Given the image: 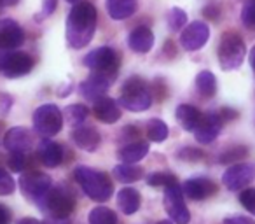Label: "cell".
<instances>
[{"instance_id": "cell-1", "label": "cell", "mask_w": 255, "mask_h": 224, "mask_svg": "<svg viewBox=\"0 0 255 224\" xmlns=\"http://www.w3.org/2000/svg\"><path fill=\"white\" fill-rule=\"evenodd\" d=\"M96 9L91 2H77L67 18V42L74 49H82L91 42L96 30Z\"/></svg>"}, {"instance_id": "cell-2", "label": "cell", "mask_w": 255, "mask_h": 224, "mask_svg": "<svg viewBox=\"0 0 255 224\" xmlns=\"http://www.w3.org/2000/svg\"><path fill=\"white\" fill-rule=\"evenodd\" d=\"M74 177L79 182V186L82 188V191L86 193V196L93 200V202H107L112 198L114 195V186L110 182L109 175L98 172L95 168L89 167H77L74 170Z\"/></svg>"}, {"instance_id": "cell-3", "label": "cell", "mask_w": 255, "mask_h": 224, "mask_svg": "<svg viewBox=\"0 0 255 224\" xmlns=\"http://www.w3.org/2000/svg\"><path fill=\"white\" fill-rule=\"evenodd\" d=\"M217 56H219V63L222 67V70H236V68H240L243 65V60L247 56L245 40L238 33L226 32L220 37Z\"/></svg>"}, {"instance_id": "cell-4", "label": "cell", "mask_w": 255, "mask_h": 224, "mask_svg": "<svg viewBox=\"0 0 255 224\" xmlns=\"http://www.w3.org/2000/svg\"><path fill=\"white\" fill-rule=\"evenodd\" d=\"M119 103L131 112H143L149 109L152 105V95L147 89L145 81L138 75L128 79L123 86V91H121Z\"/></svg>"}, {"instance_id": "cell-5", "label": "cell", "mask_w": 255, "mask_h": 224, "mask_svg": "<svg viewBox=\"0 0 255 224\" xmlns=\"http://www.w3.org/2000/svg\"><path fill=\"white\" fill-rule=\"evenodd\" d=\"M40 209L54 219H67L75 209V198L67 188H51L37 202Z\"/></svg>"}, {"instance_id": "cell-6", "label": "cell", "mask_w": 255, "mask_h": 224, "mask_svg": "<svg viewBox=\"0 0 255 224\" xmlns=\"http://www.w3.org/2000/svg\"><path fill=\"white\" fill-rule=\"evenodd\" d=\"M61 126H63V112L54 103L40 105L33 112V128L39 135L51 139L61 132Z\"/></svg>"}, {"instance_id": "cell-7", "label": "cell", "mask_w": 255, "mask_h": 224, "mask_svg": "<svg viewBox=\"0 0 255 224\" xmlns=\"http://www.w3.org/2000/svg\"><path fill=\"white\" fill-rule=\"evenodd\" d=\"M84 67H88L93 72H102L110 77H116L117 70H119V54L109 46L96 47V49L89 51L84 58H82Z\"/></svg>"}, {"instance_id": "cell-8", "label": "cell", "mask_w": 255, "mask_h": 224, "mask_svg": "<svg viewBox=\"0 0 255 224\" xmlns=\"http://www.w3.org/2000/svg\"><path fill=\"white\" fill-rule=\"evenodd\" d=\"M33 68V58L28 53L0 49V72L9 79L23 77Z\"/></svg>"}, {"instance_id": "cell-9", "label": "cell", "mask_w": 255, "mask_h": 224, "mask_svg": "<svg viewBox=\"0 0 255 224\" xmlns=\"http://www.w3.org/2000/svg\"><path fill=\"white\" fill-rule=\"evenodd\" d=\"M164 210L175 224H189L191 221V214L184 202V193L178 184L164 188Z\"/></svg>"}, {"instance_id": "cell-10", "label": "cell", "mask_w": 255, "mask_h": 224, "mask_svg": "<svg viewBox=\"0 0 255 224\" xmlns=\"http://www.w3.org/2000/svg\"><path fill=\"white\" fill-rule=\"evenodd\" d=\"M51 177L44 172H26L19 179V188H21L23 195L28 200L39 202L44 195L51 189Z\"/></svg>"}, {"instance_id": "cell-11", "label": "cell", "mask_w": 255, "mask_h": 224, "mask_svg": "<svg viewBox=\"0 0 255 224\" xmlns=\"http://www.w3.org/2000/svg\"><path fill=\"white\" fill-rule=\"evenodd\" d=\"M255 165L254 163H236L231 165L222 174V182L229 191H241L245 186L254 182Z\"/></svg>"}, {"instance_id": "cell-12", "label": "cell", "mask_w": 255, "mask_h": 224, "mask_svg": "<svg viewBox=\"0 0 255 224\" xmlns=\"http://www.w3.org/2000/svg\"><path fill=\"white\" fill-rule=\"evenodd\" d=\"M210 28L203 21H192L184 26L180 33V44L185 51H198L208 42Z\"/></svg>"}, {"instance_id": "cell-13", "label": "cell", "mask_w": 255, "mask_h": 224, "mask_svg": "<svg viewBox=\"0 0 255 224\" xmlns=\"http://www.w3.org/2000/svg\"><path fill=\"white\" fill-rule=\"evenodd\" d=\"M224 119L220 116V112H208V114L201 116L198 126L194 128V137L199 144H210L219 137V133L222 132Z\"/></svg>"}, {"instance_id": "cell-14", "label": "cell", "mask_w": 255, "mask_h": 224, "mask_svg": "<svg viewBox=\"0 0 255 224\" xmlns=\"http://www.w3.org/2000/svg\"><path fill=\"white\" fill-rule=\"evenodd\" d=\"M112 81L114 79L110 77V75H105V74H102V72H93L86 81L81 82L79 91H81V95L84 96V98L95 102V100H98L100 96L105 95L107 89H109L110 84H112Z\"/></svg>"}, {"instance_id": "cell-15", "label": "cell", "mask_w": 255, "mask_h": 224, "mask_svg": "<svg viewBox=\"0 0 255 224\" xmlns=\"http://www.w3.org/2000/svg\"><path fill=\"white\" fill-rule=\"evenodd\" d=\"M182 193L187 198L199 202V200H208L217 193V184L208 177H192L187 179L182 186Z\"/></svg>"}, {"instance_id": "cell-16", "label": "cell", "mask_w": 255, "mask_h": 224, "mask_svg": "<svg viewBox=\"0 0 255 224\" xmlns=\"http://www.w3.org/2000/svg\"><path fill=\"white\" fill-rule=\"evenodd\" d=\"M25 42L21 25L11 18L0 19V49H16Z\"/></svg>"}, {"instance_id": "cell-17", "label": "cell", "mask_w": 255, "mask_h": 224, "mask_svg": "<svg viewBox=\"0 0 255 224\" xmlns=\"http://www.w3.org/2000/svg\"><path fill=\"white\" fill-rule=\"evenodd\" d=\"M72 142L84 151H96L102 144V135L96 128L88 125H79L72 130Z\"/></svg>"}, {"instance_id": "cell-18", "label": "cell", "mask_w": 255, "mask_h": 224, "mask_svg": "<svg viewBox=\"0 0 255 224\" xmlns=\"http://www.w3.org/2000/svg\"><path fill=\"white\" fill-rule=\"evenodd\" d=\"M32 133L26 128H21V126L11 128L4 137V147L9 153H26L32 147Z\"/></svg>"}, {"instance_id": "cell-19", "label": "cell", "mask_w": 255, "mask_h": 224, "mask_svg": "<svg viewBox=\"0 0 255 224\" xmlns=\"http://www.w3.org/2000/svg\"><path fill=\"white\" fill-rule=\"evenodd\" d=\"M93 112H95L96 119H100L102 123H107V125L117 123V119L121 118V110L117 107V102L105 95L93 102Z\"/></svg>"}, {"instance_id": "cell-20", "label": "cell", "mask_w": 255, "mask_h": 224, "mask_svg": "<svg viewBox=\"0 0 255 224\" xmlns=\"http://www.w3.org/2000/svg\"><path fill=\"white\" fill-rule=\"evenodd\" d=\"M128 46L135 53H149L154 46V33L147 26H136L128 35Z\"/></svg>"}, {"instance_id": "cell-21", "label": "cell", "mask_w": 255, "mask_h": 224, "mask_svg": "<svg viewBox=\"0 0 255 224\" xmlns=\"http://www.w3.org/2000/svg\"><path fill=\"white\" fill-rule=\"evenodd\" d=\"M39 160L47 168L60 167L63 161V147L53 140H42L39 146Z\"/></svg>"}, {"instance_id": "cell-22", "label": "cell", "mask_w": 255, "mask_h": 224, "mask_svg": "<svg viewBox=\"0 0 255 224\" xmlns=\"http://www.w3.org/2000/svg\"><path fill=\"white\" fill-rule=\"evenodd\" d=\"M140 203L142 198L135 188H123L121 191H117V209L124 216H133L140 209Z\"/></svg>"}, {"instance_id": "cell-23", "label": "cell", "mask_w": 255, "mask_h": 224, "mask_svg": "<svg viewBox=\"0 0 255 224\" xmlns=\"http://www.w3.org/2000/svg\"><path fill=\"white\" fill-rule=\"evenodd\" d=\"M107 4V12L112 19H126L129 16L135 14L136 7H138V2L136 0H105Z\"/></svg>"}, {"instance_id": "cell-24", "label": "cell", "mask_w": 255, "mask_h": 224, "mask_svg": "<svg viewBox=\"0 0 255 224\" xmlns=\"http://www.w3.org/2000/svg\"><path fill=\"white\" fill-rule=\"evenodd\" d=\"M147 154H149V142H145V140L126 144L117 151V156L123 160V163H138Z\"/></svg>"}, {"instance_id": "cell-25", "label": "cell", "mask_w": 255, "mask_h": 224, "mask_svg": "<svg viewBox=\"0 0 255 224\" xmlns=\"http://www.w3.org/2000/svg\"><path fill=\"white\" fill-rule=\"evenodd\" d=\"M175 116H177V121L180 123V126L185 132H194L199 119H201V112L194 105H189V103L178 105L177 110H175Z\"/></svg>"}, {"instance_id": "cell-26", "label": "cell", "mask_w": 255, "mask_h": 224, "mask_svg": "<svg viewBox=\"0 0 255 224\" xmlns=\"http://www.w3.org/2000/svg\"><path fill=\"white\" fill-rule=\"evenodd\" d=\"M114 175L119 182H124V184H131V182H136L140 179L145 177L143 174V168L138 167L135 163H121L116 165L114 168Z\"/></svg>"}, {"instance_id": "cell-27", "label": "cell", "mask_w": 255, "mask_h": 224, "mask_svg": "<svg viewBox=\"0 0 255 224\" xmlns=\"http://www.w3.org/2000/svg\"><path fill=\"white\" fill-rule=\"evenodd\" d=\"M196 89L205 98H212L217 93V79L210 70H201L196 75Z\"/></svg>"}, {"instance_id": "cell-28", "label": "cell", "mask_w": 255, "mask_h": 224, "mask_svg": "<svg viewBox=\"0 0 255 224\" xmlns=\"http://www.w3.org/2000/svg\"><path fill=\"white\" fill-rule=\"evenodd\" d=\"M89 114V109L86 105H81V103H74V105H68L67 109L63 110V119L68 123L70 126H79L86 121Z\"/></svg>"}, {"instance_id": "cell-29", "label": "cell", "mask_w": 255, "mask_h": 224, "mask_svg": "<svg viewBox=\"0 0 255 224\" xmlns=\"http://www.w3.org/2000/svg\"><path fill=\"white\" fill-rule=\"evenodd\" d=\"M145 132H147V139L150 140V142H164V140L168 139V126L164 121H161V119H149L145 125Z\"/></svg>"}, {"instance_id": "cell-30", "label": "cell", "mask_w": 255, "mask_h": 224, "mask_svg": "<svg viewBox=\"0 0 255 224\" xmlns=\"http://www.w3.org/2000/svg\"><path fill=\"white\" fill-rule=\"evenodd\" d=\"M89 224H117V216L114 210L107 207H95L89 212Z\"/></svg>"}, {"instance_id": "cell-31", "label": "cell", "mask_w": 255, "mask_h": 224, "mask_svg": "<svg viewBox=\"0 0 255 224\" xmlns=\"http://www.w3.org/2000/svg\"><path fill=\"white\" fill-rule=\"evenodd\" d=\"M185 25H187V14H185L184 9L180 7L170 9V12H168V26H170V30L177 32V30L184 28Z\"/></svg>"}, {"instance_id": "cell-32", "label": "cell", "mask_w": 255, "mask_h": 224, "mask_svg": "<svg viewBox=\"0 0 255 224\" xmlns=\"http://www.w3.org/2000/svg\"><path fill=\"white\" fill-rule=\"evenodd\" d=\"M147 184L168 188L171 184H177V177L173 174H168V172H154V174L147 175Z\"/></svg>"}, {"instance_id": "cell-33", "label": "cell", "mask_w": 255, "mask_h": 224, "mask_svg": "<svg viewBox=\"0 0 255 224\" xmlns=\"http://www.w3.org/2000/svg\"><path fill=\"white\" fill-rule=\"evenodd\" d=\"M241 21L247 28L255 30V0H250L245 4L243 11H241Z\"/></svg>"}, {"instance_id": "cell-34", "label": "cell", "mask_w": 255, "mask_h": 224, "mask_svg": "<svg viewBox=\"0 0 255 224\" xmlns=\"http://www.w3.org/2000/svg\"><path fill=\"white\" fill-rule=\"evenodd\" d=\"M247 153H248L247 147H241V146L233 147V149H229L227 153H224L222 156L219 158V161L220 163H234V161L243 160V158L247 156Z\"/></svg>"}, {"instance_id": "cell-35", "label": "cell", "mask_w": 255, "mask_h": 224, "mask_svg": "<svg viewBox=\"0 0 255 224\" xmlns=\"http://www.w3.org/2000/svg\"><path fill=\"white\" fill-rule=\"evenodd\" d=\"M16 189L14 184V179L4 170V168H0V196H7L12 195Z\"/></svg>"}, {"instance_id": "cell-36", "label": "cell", "mask_w": 255, "mask_h": 224, "mask_svg": "<svg viewBox=\"0 0 255 224\" xmlns=\"http://www.w3.org/2000/svg\"><path fill=\"white\" fill-rule=\"evenodd\" d=\"M240 203L248 210V212L255 216V188L243 189L240 195Z\"/></svg>"}, {"instance_id": "cell-37", "label": "cell", "mask_w": 255, "mask_h": 224, "mask_svg": "<svg viewBox=\"0 0 255 224\" xmlns=\"http://www.w3.org/2000/svg\"><path fill=\"white\" fill-rule=\"evenodd\" d=\"M178 158L185 161H199L203 158V153L199 149H194V147H184L178 153Z\"/></svg>"}, {"instance_id": "cell-38", "label": "cell", "mask_w": 255, "mask_h": 224, "mask_svg": "<svg viewBox=\"0 0 255 224\" xmlns=\"http://www.w3.org/2000/svg\"><path fill=\"white\" fill-rule=\"evenodd\" d=\"M9 168H11L12 172H21L23 168H25V153H11Z\"/></svg>"}, {"instance_id": "cell-39", "label": "cell", "mask_w": 255, "mask_h": 224, "mask_svg": "<svg viewBox=\"0 0 255 224\" xmlns=\"http://www.w3.org/2000/svg\"><path fill=\"white\" fill-rule=\"evenodd\" d=\"M58 7V0H42V11H40V16L37 19H44L49 18Z\"/></svg>"}, {"instance_id": "cell-40", "label": "cell", "mask_w": 255, "mask_h": 224, "mask_svg": "<svg viewBox=\"0 0 255 224\" xmlns=\"http://www.w3.org/2000/svg\"><path fill=\"white\" fill-rule=\"evenodd\" d=\"M224 224H255V221L245 216H233V217H227L224 221Z\"/></svg>"}, {"instance_id": "cell-41", "label": "cell", "mask_w": 255, "mask_h": 224, "mask_svg": "<svg viewBox=\"0 0 255 224\" xmlns=\"http://www.w3.org/2000/svg\"><path fill=\"white\" fill-rule=\"evenodd\" d=\"M203 14H205V18L208 19H219V7L217 5H206L205 9H203Z\"/></svg>"}, {"instance_id": "cell-42", "label": "cell", "mask_w": 255, "mask_h": 224, "mask_svg": "<svg viewBox=\"0 0 255 224\" xmlns=\"http://www.w3.org/2000/svg\"><path fill=\"white\" fill-rule=\"evenodd\" d=\"M0 224H11V210L5 205H0Z\"/></svg>"}, {"instance_id": "cell-43", "label": "cell", "mask_w": 255, "mask_h": 224, "mask_svg": "<svg viewBox=\"0 0 255 224\" xmlns=\"http://www.w3.org/2000/svg\"><path fill=\"white\" fill-rule=\"evenodd\" d=\"M42 224H70V223H68V219H54V217H51V219L44 221Z\"/></svg>"}, {"instance_id": "cell-44", "label": "cell", "mask_w": 255, "mask_h": 224, "mask_svg": "<svg viewBox=\"0 0 255 224\" xmlns=\"http://www.w3.org/2000/svg\"><path fill=\"white\" fill-rule=\"evenodd\" d=\"M19 0H0V7H12L18 4Z\"/></svg>"}, {"instance_id": "cell-45", "label": "cell", "mask_w": 255, "mask_h": 224, "mask_svg": "<svg viewBox=\"0 0 255 224\" xmlns=\"http://www.w3.org/2000/svg\"><path fill=\"white\" fill-rule=\"evenodd\" d=\"M18 224H42L39 219H33V217H25V219H21Z\"/></svg>"}, {"instance_id": "cell-46", "label": "cell", "mask_w": 255, "mask_h": 224, "mask_svg": "<svg viewBox=\"0 0 255 224\" xmlns=\"http://www.w3.org/2000/svg\"><path fill=\"white\" fill-rule=\"evenodd\" d=\"M250 65H252V68L255 70V46L252 47V51H250Z\"/></svg>"}, {"instance_id": "cell-47", "label": "cell", "mask_w": 255, "mask_h": 224, "mask_svg": "<svg viewBox=\"0 0 255 224\" xmlns=\"http://www.w3.org/2000/svg\"><path fill=\"white\" fill-rule=\"evenodd\" d=\"M157 224H173V221H159Z\"/></svg>"}, {"instance_id": "cell-48", "label": "cell", "mask_w": 255, "mask_h": 224, "mask_svg": "<svg viewBox=\"0 0 255 224\" xmlns=\"http://www.w3.org/2000/svg\"><path fill=\"white\" fill-rule=\"evenodd\" d=\"M68 4H77V2H81V0H67Z\"/></svg>"}]
</instances>
